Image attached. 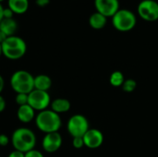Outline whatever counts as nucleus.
<instances>
[{
    "label": "nucleus",
    "instance_id": "4",
    "mask_svg": "<svg viewBox=\"0 0 158 157\" xmlns=\"http://www.w3.org/2000/svg\"><path fill=\"white\" fill-rule=\"evenodd\" d=\"M9 83L16 93L29 94L34 90V77L27 70L15 71L10 77Z\"/></svg>",
    "mask_w": 158,
    "mask_h": 157
},
{
    "label": "nucleus",
    "instance_id": "14",
    "mask_svg": "<svg viewBox=\"0 0 158 157\" xmlns=\"http://www.w3.org/2000/svg\"><path fill=\"white\" fill-rule=\"evenodd\" d=\"M17 30L18 23L14 19H3L0 21V31H2L7 37L15 35Z\"/></svg>",
    "mask_w": 158,
    "mask_h": 157
},
{
    "label": "nucleus",
    "instance_id": "8",
    "mask_svg": "<svg viewBox=\"0 0 158 157\" xmlns=\"http://www.w3.org/2000/svg\"><path fill=\"white\" fill-rule=\"evenodd\" d=\"M139 16L145 21H156L158 19V3L155 0H143L137 7Z\"/></svg>",
    "mask_w": 158,
    "mask_h": 157
},
{
    "label": "nucleus",
    "instance_id": "30",
    "mask_svg": "<svg viewBox=\"0 0 158 157\" xmlns=\"http://www.w3.org/2000/svg\"><path fill=\"white\" fill-rule=\"evenodd\" d=\"M3 10H4V7L2 6V5L0 3V21L3 19Z\"/></svg>",
    "mask_w": 158,
    "mask_h": 157
},
{
    "label": "nucleus",
    "instance_id": "28",
    "mask_svg": "<svg viewBox=\"0 0 158 157\" xmlns=\"http://www.w3.org/2000/svg\"><path fill=\"white\" fill-rule=\"evenodd\" d=\"M4 86H5V81H4V78L0 75V93H2L3 89H4Z\"/></svg>",
    "mask_w": 158,
    "mask_h": 157
},
{
    "label": "nucleus",
    "instance_id": "16",
    "mask_svg": "<svg viewBox=\"0 0 158 157\" xmlns=\"http://www.w3.org/2000/svg\"><path fill=\"white\" fill-rule=\"evenodd\" d=\"M8 7L14 14H24L29 8V0H7Z\"/></svg>",
    "mask_w": 158,
    "mask_h": 157
},
{
    "label": "nucleus",
    "instance_id": "7",
    "mask_svg": "<svg viewBox=\"0 0 158 157\" xmlns=\"http://www.w3.org/2000/svg\"><path fill=\"white\" fill-rule=\"evenodd\" d=\"M28 105L35 111H44L51 105V97L48 92L33 90L28 95Z\"/></svg>",
    "mask_w": 158,
    "mask_h": 157
},
{
    "label": "nucleus",
    "instance_id": "11",
    "mask_svg": "<svg viewBox=\"0 0 158 157\" xmlns=\"http://www.w3.org/2000/svg\"><path fill=\"white\" fill-rule=\"evenodd\" d=\"M84 146L90 149H96L100 147L104 142L103 133L96 129H89V130L83 135Z\"/></svg>",
    "mask_w": 158,
    "mask_h": 157
},
{
    "label": "nucleus",
    "instance_id": "15",
    "mask_svg": "<svg viewBox=\"0 0 158 157\" xmlns=\"http://www.w3.org/2000/svg\"><path fill=\"white\" fill-rule=\"evenodd\" d=\"M51 110L56 112V114L66 113L70 109V102L65 98H56L51 102Z\"/></svg>",
    "mask_w": 158,
    "mask_h": 157
},
{
    "label": "nucleus",
    "instance_id": "1",
    "mask_svg": "<svg viewBox=\"0 0 158 157\" xmlns=\"http://www.w3.org/2000/svg\"><path fill=\"white\" fill-rule=\"evenodd\" d=\"M10 142L14 150L25 154L34 149L36 145V136L34 132L28 128H19L13 131Z\"/></svg>",
    "mask_w": 158,
    "mask_h": 157
},
{
    "label": "nucleus",
    "instance_id": "18",
    "mask_svg": "<svg viewBox=\"0 0 158 157\" xmlns=\"http://www.w3.org/2000/svg\"><path fill=\"white\" fill-rule=\"evenodd\" d=\"M125 80L121 71H114L109 78V82L114 87H120L123 85Z\"/></svg>",
    "mask_w": 158,
    "mask_h": 157
},
{
    "label": "nucleus",
    "instance_id": "12",
    "mask_svg": "<svg viewBox=\"0 0 158 157\" xmlns=\"http://www.w3.org/2000/svg\"><path fill=\"white\" fill-rule=\"evenodd\" d=\"M35 110L29 105L19 106L17 110V118L22 123H30L35 119Z\"/></svg>",
    "mask_w": 158,
    "mask_h": 157
},
{
    "label": "nucleus",
    "instance_id": "25",
    "mask_svg": "<svg viewBox=\"0 0 158 157\" xmlns=\"http://www.w3.org/2000/svg\"><path fill=\"white\" fill-rule=\"evenodd\" d=\"M7 157H25V154L22 153V152H19V151H17V150H14L12 151Z\"/></svg>",
    "mask_w": 158,
    "mask_h": 157
},
{
    "label": "nucleus",
    "instance_id": "32",
    "mask_svg": "<svg viewBox=\"0 0 158 157\" xmlns=\"http://www.w3.org/2000/svg\"><path fill=\"white\" fill-rule=\"evenodd\" d=\"M2 1H4V0H0V3H1V2H2Z\"/></svg>",
    "mask_w": 158,
    "mask_h": 157
},
{
    "label": "nucleus",
    "instance_id": "27",
    "mask_svg": "<svg viewBox=\"0 0 158 157\" xmlns=\"http://www.w3.org/2000/svg\"><path fill=\"white\" fill-rule=\"evenodd\" d=\"M6 100H5V98L0 94V113H2V112L6 109Z\"/></svg>",
    "mask_w": 158,
    "mask_h": 157
},
{
    "label": "nucleus",
    "instance_id": "24",
    "mask_svg": "<svg viewBox=\"0 0 158 157\" xmlns=\"http://www.w3.org/2000/svg\"><path fill=\"white\" fill-rule=\"evenodd\" d=\"M10 143V139L6 134H0V146L5 147Z\"/></svg>",
    "mask_w": 158,
    "mask_h": 157
},
{
    "label": "nucleus",
    "instance_id": "23",
    "mask_svg": "<svg viewBox=\"0 0 158 157\" xmlns=\"http://www.w3.org/2000/svg\"><path fill=\"white\" fill-rule=\"evenodd\" d=\"M14 12L7 6L3 10V19H13Z\"/></svg>",
    "mask_w": 158,
    "mask_h": 157
},
{
    "label": "nucleus",
    "instance_id": "3",
    "mask_svg": "<svg viewBox=\"0 0 158 157\" xmlns=\"http://www.w3.org/2000/svg\"><path fill=\"white\" fill-rule=\"evenodd\" d=\"M1 45L3 56L10 60H18L21 58L27 51V44L25 41L17 35L6 37Z\"/></svg>",
    "mask_w": 158,
    "mask_h": 157
},
{
    "label": "nucleus",
    "instance_id": "22",
    "mask_svg": "<svg viewBox=\"0 0 158 157\" xmlns=\"http://www.w3.org/2000/svg\"><path fill=\"white\" fill-rule=\"evenodd\" d=\"M25 157H44V155H43L40 151H38V150H36V149H32V150H31V151H29V152L25 153Z\"/></svg>",
    "mask_w": 158,
    "mask_h": 157
},
{
    "label": "nucleus",
    "instance_id": "26",
    "mask_svg": "<svg viewBox=\"0 0 158 157\" xmlns=\"http://www.w3.org/2000/svg\"><path fill=\"white\" fill-rule=\"evenodd\" d=\"M35 3H36V5L38 6L44 7V6H46L50 3V0H35Z\"/></svg>",
    "mask_w": 158,
    "mask_h": 157
},
{
    "label": "nucleus",
    "instance_id": "5",
    "mask_svg": "<svg viewBox=\"0 0 158 157\" xmlns=\"http://www.w3.org/2000/svg\"><path fill=\"white\" fill-rule=\"evenodd\" d=\"M137 23V18L134 12L126 8H119L112 17V24L114 28L119 31H131Z\"/></svg>",
    "mask_w": 158,
    "mask_h": 157
},
{
    "label": "nucleus",
    "instance_id": "2",
    "mask_svg": "<svg viewBox=\"0 0 158 157\" xmlns=\"http://www.w3.org/2000/svg\"><path fill=\"white\" fill-rule=\"evenodd\" d=\"M36 127L45 134L52 132H58L62 126L60 116L53 110L45 109L39 112L35 117Z\"/></svg>",
    "mask_w": 158,
    "mask_h": 157
},
{
    "label": "nucleus",
    "instance_id": "31",
    "mask_svg": "<svg viewBox=\"0 0 158 157\" xmlns=\"http://www.w3.org/2000/svg\"><path fill=\"white\" fill-rule=\"evenodd\" d=\"M3 55V52H2V45H1V43H0V56Z\"/></svg>",
    "mask_w": 158,
    "mask_h": 157
},
{
    "label": "nucleus",
    "instance_id": "19",
    "mask_svg": "<svg viewBox=\"0 0 158 157\" xmlns=\"http://www.w3.org/2000/svg\"><path fill=\"white\" fill-rule=\"evenodd\" d=\"M137 87V82L136 81L132 80V79H129V80H125L123 85H122V89L124 92L126 93H131L133 92Z\"/></svg>",
    "mask_w": 158,
    "mask_h": 157
},
{
    "label": "nucleus",
    "instance_id": "10",
    "mask_svg": "<svg viewBox=\"0 0 158 157\" xmlns=\"http://www.w3.org/2000/svg\"><path fill=\"white\" fill-rule=\"evenodd\" d=\"M62 142H63L62 136L59 134V132L47 133L43 138L42 146L46 153L52 154L60 149L62 145Z\"/></svg>",
    "mask_w": 158,
    "mask_h": 157
},
{
    "label": "nucleus",
    "instance_id": "13",
    "mask_svg": "<svg viewBox=\"0 0 158 157\" xmlns=\"http://www.w3.org/2000/svg\"><path fill=\"white\" fill-rule=\"evenodd\" d=\"M52 87V79L45 74H39L34 77V89L48 92Z\"/></svg>",
    "mask_w": 158,
    "mask_h": 157
},
{
    "label": "nucleus",
    "instance_id": "29",
    "mask_svg": "<svg viewBox=\"0 0 158 157\" xmlns=\"http://www.w3.org/2000/svg\"><path fill=\"white\" fill-rule=\"evenodd\" d=\"M6 37H7V36H6V34H4L2 31H0V43H2L6 39Z\"/></svg>",
    "mask_w": 158,
    "mask_h": 157
},
{
    "label": "nucleus",
    "instance_id": "21",
    "mask_svg": "<svg viewBox=\"0 0 158 157\" xmlns=\"http://www.w3.org/2000/svg\"><path fill=\"white\" fill-rule=\"evenodd\" d=\"M72 145L75 149H81L84 146V142L82 137H74L72 141Z\"/></svg>",
    "mask_w": 158,
    "mask_h": 157
},
{
    "label": "nucleus",
    "instance_id": "20",
    "mask_svg": "<svg viewBox=\"0 0 158 157\" xmlns=\"http://www.w3.org/2000/svg\"><path fill=\"white\" fill-rule=\"evenodd\" d=\"M28 95L29 94H26V93H17L16 98H15L17 105L19 106L28 105Z\"/></svg>",
    "mask_w": 158,
    "mask_h": 157
},
{
    "label": "nucleus",
    "instance_id": "17",
    "mask_svg": "<svg viewBox=\"0 0 158 157\" xmlns=\"http://www.w3.org/2000/svg\"><path fill=\"white\" fill-rule=\"evenodd\" d=\"M107 23V18L99 12L93 13L89 18V24L94 30L103 29Z\"/></svg>",
    "mask_w": 158,
    "mask_h": 157
},
{
    "label": "nucleus",
    "instance_id": "6",
    "mask_svg": "<svg viewBox=\"0 0 158 157\" xmlns=\"http://www.w3.org/2000/svg\"><path fill=\"white\" fill-rule=\"evenodd\" d=\"M67 129L73 138L83 137V135L89 130V122L84 116L77 114L69 119Z\"/></svg>",
    "mask_w": 158,
    "mask_h": 157
},
{
    "label": "nucleus",
    "instance_id": "9",
    "mask_svg": "<svg viewBox=\"0 0 158 157\" xmlns=\"http://www.w3.org/2000/svg\"><path fill=\"white\" fill-rule=\"evenodd\" d=\"M96 12H99L106 18H112L119 9L118 0H94Z\"/></svg>",
    "mask_w": 158,
    "mask_h": 157
}]
</instances>
